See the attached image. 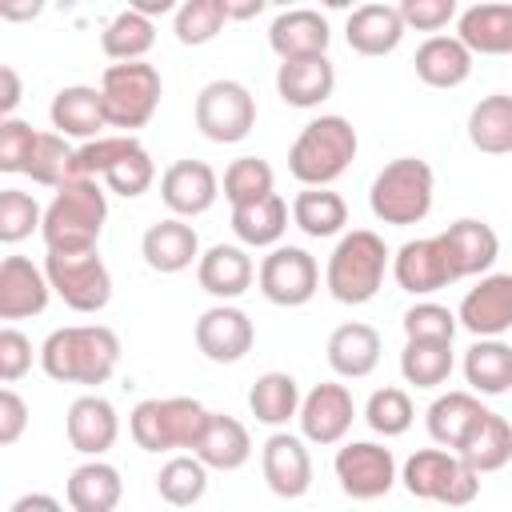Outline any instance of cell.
Segmentation results:
<instances>
[{
    "label": "cell",
    "mask_w": 512,
    "mask_h": 512,
    "mask_svg": "<svg viewBox=\"0 0 512 512\" xmlns=\"http://www.w3.org/2000/svg\"><path fill=\"white\" fill-rule=\"evenodd\" d=\"M120 364V336L108 324H68L40 344V368L60 384H104Z\"/></svg>",
    "instance_id": "obj_1"
},
{
    "label": "cell",
    "mask_w": 512,
    "mask_h": 512,
    "mask_svg": "<svg viewBox=\"0 0 512 512\" xmlns=\"http://www.w3.org/2000/svg\"><path fill=\"white\" fill-rule=\"evenodd\" d=\"M356 128L348 116H316L300 128V136L288 148V172L304 188H328L348 172L356 160Z\"/></svg>",
    "instance_id": "obj_2"
},
{
    "label": "cell",
    "mask_w": 512,
    "mask_h": 512,
    "mask_svg": "<svg viewBox=\"0 0 512 512\" xmlns=\"http://www.w3.org/2000/svg\"><path fill=\"white\" fill-rule=\"evenodd\" d=\"M108 220V196L96 180H68L56 188L52 204L44 208V248L48 252H88L100 240V228Z\"/></svg>",
    "instance_id": "obj_3"
},
{
    "label": "cell",
    "mask_w": 512,
    "mask_h": 512,
    "mask_svg": "<svg viewBox=\"0 0 512 512\" xmlns=\"http://www.w3.org/2000/svg\"><path fill=\"white\" fill-rule=\"evenodd\" d=\"M388 272V248L372 228H352L336 240L328 268H324V288L340 304H368Z\"/></svg>",
    "instance_id": "obj_4"
},
{
    "label": "cell",
    "mask_w": 512,
    "mask_h": 512,
    "mask_svg": "<svg viewBox=\"0 0 512 512\" xmlns=\"http://www.w3.org/2000/svg\"><path fill=\"white\" fill-rule=\"evenodd\" d=\"M432 196H436V176L428 160L396 156L376 172L368 204H372V216L384 224H420L432 212Z\"/></svg>",
    "instance_id": "obj_5"
},
{
    "label": "cell",
    "mask_w": 512,
    "mask_h": 512,
    "mask_svg": "<svg viewBox=\"0 0 512 512\" xmlns=\"http://www.w3.org/2000/svg\"><path fill=\"white\" fill-rule=\"evenodd\" d=\"M208 408L192 396H168V400H140L128 416V432L136 448L144 452H176L196 448L208 424Z\"/></svg>",
    "instance_id": "obj_6"
},
{
    "label": "cell",
    "mask_w": 512,
    "mask_h": 512,
    "mask_svg": "<svg viewBox=\"0 0 512 512\" xmlns=\"http://www.w3.org/2000/svg\"><path fill=\"white\" fill-rule=\"evenodd\" d=\"M400 480L408 488V496L416 500H436L448 508H464L480 496V472L448 448H420L404 460Z\"/></svg>",
    "instance_id": "obj_7"
},
{
    "label": "cell",
    "mask_w": 512,
    "mask_h": 512,
    "mask_svg": "<svg viewBox=\"0 0 512 512\" xmlns=\"http://www.w3.org/2000/svg\"><path fill=\"white\" fill-rule=\"evenodd\" d=\"M100 96H104V116L108 128H124L132 136V128H144L164 96L160 72L148 60H132V64H108L100 76Z\"/></svg>",
    "instance_id": "obj_8"
},
{
    "label": "cell",
    "mask_w": 512,
    "mask_h": 512,
    "mask_svg": "<svg viewBox=\"0 0 512 512\" xmlns=\"http://www.w3.org/2000/svg\"><path fill=\"white\" fill-rule=\"evenodd\" d=\"M44 276L52 292L72 308V312H100L112 300V272L100 260L96 248L88 252H48L44 256Z\"/></svg>",
    "instance_id": "obj_9"
},
{
    "label": "cell",
    "mask_w": 512,
    "mask_h": 512,
    "mask_svg": "<svg viewBox=\"0 0 512 512\" xmlns=\"http://www.w3.org/2000/svg\"><path fill=\"white\" fill-rule=\"evenodd\" d=\"M196 128L212 144H236L256 128V96L240 80H212L196 96Z\"/></svg>",
    "instance_id": "obj_10"
},
{
    "label": "cell",
    "mask_w": 512,
    "mask_h": 512,
    "mask_svg": "<svg viewBox=\"0 0 512 512\" xmlns=\"http://www.w3.org/2000/svg\"><path fill=\"white\" fill-rule=\"evenodd\" d=\"M256 284H260V292H264L268 304H276V308H300L320 288V264H316L312 252H304L296 244H276L260 260Z\"/></svg>",
    "instance_id": "obj_11"
},
{
    "label": "cell",
    "mask_w": 512,
    "mask_h": 512,
    "mask_svg": "<svg viewBox=\"0 0 512 512\" xmlns=\"http://www.w3.org/2000/svg\"><path fill=\"white\" fill-rule=\"evenodd\" d=\"M332 468H336V480H340L344 496H352V500H380L396 484V456H392V448L372 444V440L344 444L336 452Z\"/></svg>",
    "instance_id": "obj_12"
},
{
    "label": "cell",
    "mask_w": 512,
    "mask_h": 512,
    "mask_svg": "<svg viewBox=\"0 0 512 512\" xmlns=\"http://www.w3.org/2000/svg\"><path fill=\"white\" fill-rule=\"evenodd\" d=\"M456 320L476 340H500L512 328V272L480 276V284L464 292V300L456 308Z\"/></svg>",
    "instance_id": "obj_13"
},
{
    "label": "cell",
    "mask_w": 512,
    "mask_h": 512,
    "mask_svg": "<svg viewBox=\"0 0 512 512\" xmlns=\"http://www.w3.org/2000/svg\"><path fill=\"white\" fill-rule=\"evenodd\" d=\"M300 436L328 448V444H340L356 420V404H352V392L336 380H324L316 384L304 400H300Z\"/></svg>",
    "instance_id": "obj_14"
},
{
    "label": "cell",
    "mask_w": 512,
    "mask_h": 512,
    "mask_svg": "<svg viewBox=\"0 0 512 512\" xmlns=\"http://www.w3.org/2000/svg\"><path fill=\"white\" fill-rule=\"evenodd\" d=\"M252 344H256V328H252L244 308L212 304L208 312H200V320H196V348L212 364H236V360H244L252 352Z\"/></svg>",
    "instance_id": "obj_15"
},
{
    "label": "cell",
    "mask_w": 512,
    "mask_h": 512,
    "mask_svg": "<svg viewBox=\"0 0 512 512\" xmlns=\"http://www.w3.org/2000/svg\"><path fill=\"white\" fill-rule=\"evenodd\" d=\"M260 472L280 500H300L312 488V456L304 448V436L272 432L260 448Z\"/></svg>",
    "instance_id": "obj_16"
},
{
    "label": "cell",
    "mask_w": 512,
    "mask_h": 512,
    "mask_svg": "<svg viewBox=\"0 0 512 512\" xmlns=\"http://www.w3.org/2000/svg\"><path fill=\"white\" fill-rule=\"evenodd\" d=\"M220 196V176L204 160H176L160 176V200L168 204L172 216H204Z\"/></svg>",
    "instance_id": "obj_17"
},
{
    "label": "cell",
    "mask_w": 512,
    "mask_h": 512,
    "mask_svg": "<svg viewBox=\"0 0 512 512\" xmlns=\"http://www.w3.org/2000/svg\"><path fill=\"white\" fill-rule=\"evenodd\" d=\"M440 248L448 256V268H452L456 280H464V276H488V268L500 256V236L492 232V224L464 216V220H452L440 232Z\"/></svg>",
    "instance_id": "obj_18"
},
{
    "label": "cell",
    "mask_w": 512,
    "mask_h": 512,
    "mask_svg": "<svg viewBox=\"0 0 512 512\" xmlns=\"http://www.w3.org/2000/svg\"><path fill=\"white\" fill-rule=\"evenodd\" d=\"M140 256L152 272H164V276H176L192 264H200V236L188 220L180 216H168V220H156L144 228L140 236Z\"/></svg>",
    "instance_id": "obj_19"
},
{
    "label": "cell",
    "mask_w": 512,
    "mask_h": 512,
    "mask_svg": "<svg viewBox=\"0 0 512 512\" xmlns=\"http://www.w3.org/2000/svg\"><path fill=\"white\" fill-rule=\"evenodd\" d=\"M392 276L412 296H428V292H440V288L456 284V276L448 268V256L440 248V236H424V240L400 244L396 256H392Z\"/></svg>",
    "instance_id": "obj_20"
},
{
    "label": "cell",
    "mask_w": 512,
    "mask_h": 512,
    "mask_svg": "<svg viewBox=\"0 0 512 512\" xmlns=\"http://www.w3.org/2000/svg\"><path fill=\"white\" fill-rule=\"evenodd\" d=\"M64 432H68V444H72L76 452L100 460V456L116 444V436H120V416H116V408H112L104 396L88 392V396H76V400L68 404Z\"/></svg>",
    "instance_id": "obj_21"
},
{
    "label": "cell",
    "mask_w": 512,
    "mask_h": 512,
    "mask_svg": "<svg viewBox=\"0 0 512 512\" xmlns=\"http://www.w3.org/2000/svg\"><path fill=\"white\" fill-rule=\"evenodd\" d=\"M52 284L44 268H36L28 256H4L0 264V320H24L40 316L48 308Z\"/></svg>",
    "instance_id": "obj_22"
},
{
    "label": "cell",
    "mask_w": 512,
    "mask_h": 512,
    "mask_svg": "<svg viewBox=\"0 0 512 512\" xmlns=\"http://www.w3.org/2000/svg\"><path fill=\"white\" fill-rule=\"evenodd\" d=\"M328 40H332V28L316 8H288L268 28V44L280 60L328 56Z\"/></svg>",
    "instance_id": "obj_23"
},
{
    "label": "cell",
    "mask_w": 512,
    "mask_h": 512,
    "mask_svg": "<svg viewBox=\"0 0 512 512\" xmlns=\"http://www.w3.org/2000/svg\"><path fill=\"white\" fill-rule=\"evenodd\" d=\"M456 40L476 56H512V4H472L456 16Z\"/></svg>",
    "instance_id": "obj_24"
},
{
    "label": "cell",
    "mask_w": 512,
    "mask_h": 512,
    "mask_svg": "<svg viewBox=\"0 0 512 512\" xmlns=\"http://www.w3.org/2000/svg\"><path fill=\"white\" fill-rule=\"evenodd\" d=\"M404 16L396 4H360L352 8L348 24H344V36H348V48L360 52V56H388L400 48L404 40Z\"/></svg>",
    "instance_id": "obj_25"
},
{
    "label": "cell",
    "mask_w": 512,
    "mask_h": 512,
    "mask_svg": "<svg viewBox=\"0 0 512 512\" xmlns=\"http://www.w3.org/2000/svg\"><path fill=\"white\" fill-rule=\"evenodd\" d=\"M252 276H256V264L252 256L240 248V244H212L200 264H196V280L208 296H216L220 304L244 296L252 288Z\"/></svg>",
    "instance_id": "obj_26"
},
{
    "label": "cell",
    "mask_w": 512,
    "mask_h": 512,
    "mask_svg": "<svg viewBox=\"0 0 512 512\" xmlns=\"http://www.w3.org/2000/svg\"><path fill=\"white\" fill-rule=\"evenodd\" d=\"M48 116H52V128H56L64 140L76 136V140L88 144V140L100 136V128H108L104 96H100V88H92V84H68V88H60V92L52 96Z\"/></svg>",
    "instance_id": "obj_27"
},
{
    "label": "cell",
    "mask_w": 512,
    "mask_h": 512,
    "mask_svg": "<svg viewBox=\"0 0 512 512\" xmlns=\"http://www.w3.org/2000/svg\"><path fill=\"white\" fill-rule=\"evenodd\" d=\"M336 68L328 56H304V60H280L276 68V92L288 108H316L332 96Z\"/></svg>",
    "instance_id": "obj_28"
},
{
    "label": "cell",
    "mask_w": 512,
    "mask_h": 512,
    "mask_svg": "<svg viewBox=\"0 0 512 512\" xmlns=\"http://www.w3.org/2000/svg\"><path fill=\"white\" fill-rule=\"evenodd\" d=\"M328 364L344 380H364L380 364V332L364 320H348L328 336Z\"/></svg>",
    "instance_id": "obj_29"
},
{
    "label": "cell",
    "mask_w": 512,
    "mask_h": 512,
    "mask_svg": "<svg viewBox=\"0 0 512 512\" xmlns=\"http://www.w3.org/2000/svg\"><path fill=\"white\" fill-rule=\"evenodd\" d=\"M192 456H200L204 468H216V472H236L248 464L252 456V436L248 428L236 420V416H224V412H212L208 424H204V436L200 444L192 448Z\"/></svg>",
    "instance_id": "obj_30"
},
{
    "label": "cell",
    "mask_w": 512,
    "mask_h": 512,
    "mask_svg": "<svg viewBox=\"0 0 512 512\" xmlns=\"http://www.w3.org/2000/svg\"><path fill=\"white\" fill-rule=\"evenodd\" d=\"M484 412H488V408L476 400V392H444V396H436V400L428 404V436H432L440 448L460 452Z\"/></svg>",
    "instance_id": "obj_31"
},
{
    "label": "cell",
    "mask_w": 512,
    "mask_h": 512,
    "mask_svg": "<svg viewBox=\"0 0 512 512\" xmlns=\"http://www.w3.org/2000/svg\"><path fill=\"white\" fill-rule=\"evenodd\" d=\"M64 496H68L72 512H116V504L124 496V480L112 464L88 460V464L72 468V476L64 484Z\"/></svg>",
    "instance_id": "obj_32"
},
{
    "label": "cell",
    "mask_w": 512,
    "mask_h": 512,
    "mask_svg": "<svg viewBox=\"0 0 512 512\" xmlns=\"http://www.w3.org/2000/svg\"><path fill=\"white\" fill-rule=\"evenodd\" d=\"M412 64L428 88H460L472 76V52L456 36H428Z\"/></svg>",
    "instance_id": "obj_33"
},
{
    "label": "cell",
    "mask_w": 512,
    "mask_h": 512,
    "mask_svg": "<svg viewBox=\"0 0 512 512\" xmlns=\"http://www.w3.org/2000/svg\"><path fill=\"white\" fill-rule=\"evenodd\" d=\"M232 232L248 248H276L280 236L288 232V204H284V196L272 192L264 200L232 208Z\"/></svg>",
    "instance_id": "obj_34"
},
{
    "label": "cell",
    "mask_w": 512,
    "mask_h": 512,
    "mask_svg": "<svg viewBox=\"0 0 512 512\" xmlns=\"http://www.w3.org/2000/svg\"><path fill=\"white\" fill-rule=\"evenodd\" d=\"M468 140L476 152L488 156H508L512 152V96L492 92L472 104L468 112Z\"/></svg>",
    "instance_id": "obj_35"
},
{
    "label": "cell",
    "mask_w": 512,
    "mask_h": 512,
    "mask_svg": "<svg viewBox=\"0 0 512 512\" xmlns=\"http://www.w3.org/2000/svg\"><path fill=\"white\" fill-rule=\"evenodd\" d=\"M464 380L480 396H504L512 388V344L476 340L464 352Z\"/></svg>",
    "instance_id": "obj_36"
},
{
    "label": "cell",
    "mask_w": 512,
    "mask_h": 512,
    "mask_svg": "<svg viewBox=\"0 0 512 512\" xmlns=\"http://www.w3.org/2000/svg\"><path fill=\"white\" fill-rule=\"evenodd\" d=\"M292 224L312 240H328L348 224V204L332 188H300L292 200Z\"/></svg>",
    "instance_id": "obj_37"
},
{
    "label": "cell",
    "mask_w": 512,
    "mask_h": 512,
    "mask_svg": "<svg viewBox=\"0 0 512 512\" xmlns=\"http://www.w3.org/2000/svg\"><path fill=\"white\" fill-rule=\"evenodd\" d=\"M300 384L292 372H264L256 376V384L248 388V408L260 424L268 428H280L288 424L292 416H300Z\"/></svg>",
    "instance_id": "obj_38"
},
{
    "label": "cell",
    "mask_w": 512,
    "mask_h": 512,
    "mask_svg": "<svg viewBox=\"0 0 512 512\" xmlns=\"http://www.w3.org/2000/svg\"><path fill=\"white\" fill-rule=\"evenodd\" d=\"M152 44H156V24H152L148 16H140L136 8L116 12V16L104 24V32H100V48H104V56L116 60V64L144 60Z\"/></svg>",
    "instance_id": "obj_39"
},
{
    "label": "cell",
    "mask_w": 512,
    "mask_h": 512,
    "mask_svg": "<svg viewBox=\"0 0 512 512\" xmlns=\"http://www.w3.org/2000/svg\"><path fill=\"white\" fill-rule=\"evenodd\" d=\"M460 456H464L480 476L504 468V464L512 460V424H508L500 412L488 408V412L480 416V424L472 428V436L464 440Z\"/></svg>",
    "instance_id": "obj_40"
},
{
    "label": "cell",
    "mask_w": 512,
    "mask_h": 512,
    "mask_svg": "<svg viewBox=\"0 0 512 512\" xmlns=\"http://www.w3.org/2000/svg\"><path fill=\"white\" fill-rule=\"evenodd\" d=\"M156 492L172 508H192L208 492V468L200 464V456H172L156 472Z\"/></svg>",
    "instance_id": "obj_41"
},
{
    "label": "cell",
    "mask_w": 512,
    "mask_h": 512,
    "mask_svg": "<svg viewBox=\"0 0 512 512\" xmlns=\"http://www.w3.org/2000/svg\"><path fill=\"white\" fill-rule=\"evenodd\" d=\"M400 376L416 388H440L452 376V344L408 340L400 352Z\"/></svg>",
    "instance_id": "obj_42"
},
{
    "label": "cell",
    "mask_w": 512,
    "mask_h": 512,
    "mask_svg": "<svg viewBox=\"0 0 512 512\" xmlns=\"http://www.w3.org/2000/svg\"><path fill=\"white\" fill-rule=\"evenodd\" d=\"M72 156L76 148H68L60 132H40L24 164V176H32V184H44V188H64L72 180Z\"/></svg>",
    "instance_id": "obj_43"
},
{
    "label": "cell",
    "mask_w": 512,
    "mask_h": 512,
    "mask_svg": "<svg viewBox=\"0 0 512 512\" xmlns=\"http://www.w3.org/2000/svg\"><path fill=\"white\" fill-rule=\"evenodd\" d=\"M272 192H276V172H272L268 160H260V156H240V160H232V164L224 168V200H228L232 208L252 204V200H264V196H272Z\"/></svg>",
    "instance_id": "obj_44"
},
{
    "label": "cell",
    "mask_w": 512,
    "mask_h": 512,
    "mask_svg": "<svg viewBox=\"0 0 512 512\" xmlns=\"http://www.w3.org/2000/svg\"><path fill=\"white\" fill-rule=\"evenodd\" d=\"M228 24V0H184L176 8L172 32L180 44H208L220 36V28Z\"/></svg>",
    "instance_id": "obj_45"
},
{
    "label": "cell",
    "mask_w": 512,
    "mask_h": 512,
    "mask_svg": "<svg viewBox=\"0 0 512 512\" xmlns=\"http://www.w3.org/2000/svg\"><path fill=\"white\" fill-rule=\"evenodd\" d=\"M140 140L128 136V132H116V136H96L88 144L76 148L72 156V180H96V176H108L128 152H136Z\"/></svg>",
    "instance_id": "obj_46"
},
{
    "label": "cell",
    "mask_w": 512,
    "mask_h": 512,
    "mask_svg": "<svg viewBox=\"0 0 512 512\" xmlns=\"http://www.w3.org/2000/svg\"><path fill=\"white\" fill-rule=\"evenodd\" d=\"M364 420L380 436H404L412 428V420H416V408H412L404 388H376L368 396V404H364Z\"/></svg>",
    "instance_id": "obj_47"
},
{
    "label": "cell",
    "mask_w": 512,
    "mask_h": 512,
    "mask_svg": "<svg viewBox=\"0 0 512 512\" xmlns=\"http://www.w3.org/2000/svg\"><path fill=\"white\" fill-rule=\"evenodd\" d=\"M400 324H404V336H408V340H436V344H452V336H456V328H460L456 312H448V308L436 304V300L412 304Z\"/></svg>",
    "instance_id": "obj_48"
},
{
    "label": "cell",
    "mask_w": 512,
    "mask_h": 512,
    "mask_svg": "<svg viewBox=\"0 0 512 512\" xmlns=\"http://www.w3.org/2000/svg\"><path fill=\"white\" fill-rule=\"evenodd\" d=\"M40 224H44V212L28 192H20V188H4L0 192V240L4 244H20Z\"/></svg>",
    "instance_id": "obj_49"
},
{
    "label": "cell",
    "mask_w": 512,
    "mask_h": 512,
    "mask_svg": "<svg viewBox=\"0 0 512 512\" xmlns=\"http://www.w3.org/2000/svg\"><path fill=\"white\" fill-rule=\"evenodd\" d=\"M152 180H156V164H152V156H148V148L140 144L136 152H128L108 176H104V184H108V192H116V196H124V200H136V196H144L148 188H152Z\"/></svg>",
    "instance_id": "obj_50"
},
{
    "label": "cell",
    "mask_w": 512,
    "mask_h": 512,
    "mask_svg": "<svg viewBox=\"0 0 512 512\" xmlns=\"http://www.w3.org/2000/svg\"><path fill=\"white\" fill-rule=\"evenodd\" d=\"M36 136L40 132H32V124H24L16 116L0 120V172H24L32 148H36Z\"/></svg>",
    "instance_id": "obj_51"
},
{
    "label": "cell",
    "mask_w": 512,
    "mask_h": 512,
    "mask_svg": "<svg viewBox=\"0 0 512 512\" xmlns=\"http://www.w3.org/2000/svg\"><path fill=\"white\" fill-rule=\"evenodd\" d=\"M400 16H404V28H416V32H440L448 20H456V0H400L396 4Z\"/></svg>",
    "instance_id": "obj_52"
},
{
    "label": "cell",
    "mask_w": 512,
    "mask_h": 512,
    "mask_svg": "<svg viewBox=\"0 0 512 512\" xmlns=\"http://www.w3.org/2000/svg\"><path fill=\"white\" fill-rule=\"evenodd\" d=\"M32 368V340L20 328H0V380L16 384Z\"/></svg>",
    "instance_id": "obj_53"
},
{
    "label": "cell",
    "mask_w": 512,
    "mask_h": 512,
    "mask_svg": "<svg viewBox=\"0 0 512 512\" xmlns=\"http://www.w3.org/2000/svg\"><path fill=\"white\" fill-rule=\"evenodd\" d=\"M24 428H28V404L20 400V392L4 388L0 392V444L4 448L16 444L24 436Z\"/></svg>",
    "instance_id": "obj_54"
},
{
    "label": "cell",
    "mask_w": 512,
    "mask_h": 512,
    "mask_svg": "<svg viewBox=\"0 0 512 512\" xmlns=\"http://www.w3.org/2000/svg\"><path fill=\"white\" fill-rule=\"evenodd\" d=\"M0 80H4V96H0V120H8V116L16 112V104H20V76H16V68H12V64H4V68H0Z\"/></svg>",
    "instance_id": "obj_55"
},
{
    "label": "cell",
    "mask_w": 512,
    "mask_h": 512,
    "mask_svg": "<svg viewBox=\"0 0 512 512\" xmlns=\"http://www.w3.org/2000/svg\"><path fill=\"white\" fill-rule=\"evenodd\" d=\"M8 512H64V504L56 496H48V492H28V496L12 500Z\"/></svg>",
    "instance_id": "obj_56"
},
{
    "label": "cell",
    "mask_w": 512,
    "mask_h": 512,
    "mask_svg": "<svg viewBox=\"0 0 512 512\" xmlns=\"http://www.w3.org/2000/svg\"><path fill=\"white\" fill-rule=\"evenodd\" d=\"M128 8H136V12H140V16H148V20H152L156 12H176V4H172V0H132Z\"/></svg>",
    "instance_id": "obj_57"
},
{
    "label": "cell",
    "mask_w": 512,
    "mask_h": 512,
    "mask_svg": "<svg viewBox=\"0 0 512 512\" xmlns=\"http://www.w3.org/2000/svg\"><path fill=\"white\" fill-rule=\"evenodd\" d=\"M260 12H264V0H248V4L228 0V20H248V16H260Z\"/></svg>",
    "instance_id": "obj_58"
},
{
    "label": "cell",
    "mask_w": 512,
    "mask_h": 512,
    "mask_svg": "<svg viewBox=\"0 0 512 512\" xmlns=\"http://www.w3.org/2000/svg\"><path fill=\"white\" fill-rule=\"evenodd\" d=\"M36 12H40V4H24V8H12V4H8V8H0L4 20H28V16H36Z\"/></svg>",
    "instance_id": "obj_59"
}]
</instances>
